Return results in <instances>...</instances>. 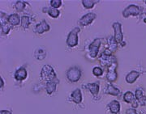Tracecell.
Masks as SVG:
<instances>
[{
  "mask_svg": "<svg viewBox=\"0 0 146 114\" xmlns=\"http://www.w3.org/2000/svg\"><path fill=\"white\" fill-rule=\"evenodd\" d=\"M41 78L46 83L57 79V74L50 65H44L41 70Z\"/></svg>",
  "mask_w": 146,
  "mask_h": 114,
  "instance_id": "1",
  "label": "cell"
},
{
  "mask_svg": "<svg viewBox=\"0 0 146 114\" xmlns=\"http://www.w3.org/2000/svg\"><path fill=\"white\" fill-rule=\"evenodd\" d=\"M80 32V28L79 27L74 28L72 31L68 33L67 37V45L69 48H75L79 44V33Z\"/></svg>",
  "mask_w": 146,
  "mask_h": 114,
  "instance_id": "2",
  "label": "cell"
},
{
  "mask_svg": "<svg viewBox=\"0 0 146 114\" xmlns=\"http://www.w3.org/2000/svg\"><path fill=\"white\" fill-rule=\"evenodd\" d=\"M66 76L69 82L77 83L82 76V71L78 67H72L67 71Z\"/></svg>",
  "mask_w": 146,
  "mask_h": 114,
  "instance_id": "3",
  "label": "cell"
},
{
  "mask_svg": "<svg viewBox=\"0 0 146 114\" xmlns=\"http://www.w3.org/2000/svg\"><path fill=\"white\" fill-rule=\"evenodd\" d=\"M102 38H97L89 44V47H88V55L90 58L95 59L98 57V53H99L100 46L102 45Z\"/></svg>",
  "mask_w": 146,
  "mask_h": 114,
  "instance_id": "4",
  "label": "cell"
},
{
  "mask_svg": "<svg viewBox=\"0 0 146 114\" xmlns=\"http://www.w3.org/2000/svg\"><path fill=\"white\" fill-rule=\"evenodd\" d=\"M141 7L138 6L131 4L128 7H127L122 12V15L124 18H128L129 16H136L141 14Z\"/></svg>",
  "mask_w": 146,
  "mask_h": 114,
  "instance_id": "5",
  "label": "cell"
},
{
  "mask_svg": "<svg viewBox=\"0 0 146 114\" xmlns=\"http://www.w3.org/2000/svg\"><path fill=\"white\" fill-rule=\"evenodd\" d=\"M112 27L114 28V37L118 44H122L123 42V33L122 30V24L119 22H115Z\"/></svg>",
  "mask_w": 146,
  "mask_h": 114,
  "instance_id": "6",
  "label": "cell"
},
{
  "mask_svg": "<svg viewBox=\"0 0 146 114\" xmlns=\"http://www.w3.org/2000/svg\"><path fill=\"white\" fill-rule=\"evenodd\" d=\"M97 18V15L94 12H89L83 16L80 20H79V24L80 25L83 27H86L90 25Z\"/></svg>",
  "mask_w": 146,
  "mask_h": 114,
  "instance_id": "7",
  "label": "cell"
},
{
  "mask_svg": "<svg viewBox=\"0 0 146 114\" xmlns=\"http://www.w3.org/2000/svg\"><path fill=\"white\" fill-rule=\"evenodd\" d=\"M116 68H117V62H113L108 67L107 73H106V79L110 83H113L117 80L118 74H117V71H116Z\"/></svg>",
  "mask_w": 146,
  "mask_h": 114,
  "instance_id": "8",
  "label": "cell"
},
{
  "mask_svg": "<svg viewBox=\"0 0 146 114\" xmlns=\"http://www.w3.org/2000/svg\"><path fill=\"white\" fill-rule=\"evenodd\" d=\"M123 99L124 102L127 103V104H131L132 105V109H136L138 107V104H139L138 103L139 102L137 101V100L136 99L135 94L130 92V91H127L123 94Z\"/></svg>",
  "mask_w": 146,
  "mask_h": 114,
  "instance_id": "9",
  "label": "cell"
},
{
  "mask_svg": "<svg viewBox=\"0 0 146 114\" xmlns=\"http://www.w3.org/2000/svg\"><path fill=\"white\" fill-rule=\"evenodd\" d=\"M50 30V26L45 20H42L39 24H36V26L34 28V32L36 34H39V35H42L46 32H49Z\"/></svg>",
  "mask_w": 146,
  "mask_h": 114,
  "instance_id": "10",
  "label": "cell"
},
{
  "mask_svg": "<svg viewBox=\"0 0 146 114\" xmlns=\"http://www.w3.org/2000/svg\"><path fill=\"white\" fill-rule=\"evenodd\" d=\"M100 63L102 67H109L113 63L116 62V59L113 55H106L104 53H102L101 56L99 57Z\"/></svg>",
  "mask_w": 146,
  "mask_h": 114,
  "instance_id": "11",
  "label": "cell"
},
{
  "mask_svg": "<svg viewBox=\"0 0 146 114\" xmlns=\"http://www.w3.org/2000/svg\"><path fill=\"white\" fill-rule=\"evenodd\" d=\"M70 99L71 101L73 102L74 104H80L82 103L83 101V95H82V92L80 88H76L71 93L70 96Z\"/></svg>",
  "mask_w": 146,
  "mask_h": 114,
  "instance_id": "12",
  "label": "cell"
},
{
  "mask_svg": "<svg viewBox=\"0 0 146 114\" xmlns=\"http://www.w3.org/2000/svg\"><path fill=\"white\" fill-rule=\"evenodd\" d=\"M28 77V71H27L25 67H21L18 70H16V72L14 74V78L16 81L21 82L25 80Z\"/></svg>",
  "mask_w": 146,
  "mask_h": 114,
  "instance_id": "13",
  "label": "cell"
},
{
  "mask_svg": "<svg viewBox=\"0 0 146 114\" xmlns=\"http://www.w3.org/2000/svg\"><path fill=\"white\" fill-rule=\"evenodd\" d=\"M85 88L88 89L89 92L94 96V97H97L100 92V83L99 82L97 83H87L85 86Z\"/></svg>",
  "mask_w": 146,
  "mask_h": 114,
  "instance_id": "14",
  "label": "cell"
},
{
  "mask_svg": "<svg viewBox=\"0 0 146 114\" xmlns=\"http://www.w3.org/2000/svg\"><path fill=\"white\" fill-rule=\"evenodd\" d=\"M46 50L45 47L39 46L34 51V57L38 61H43L46 57Z\"/></svg>",
  "mask_w": 146,
  "mask_h": 114,
  "instance_id": "15",
  "label": "cell"
},
{
  "mask_svg": "<svg viewBox=\"0 0 146 114\" xmlns=\"http://www.w3.org/2000/svg\"><path fill=\"white\" fill-rule=\"evenodd\" d=\"M110 113L111 114H119L120 113V103L118 100H112L107 104Z\"/></svg>",
  "mask_w": 146,
  "mask_h": 114,
  "instance_id": "16",
  "label": "cell"
},
{
  "mask_svg": "<svg viewBox=\"0 0 146 114\" xmlns=\"http://www.w3.org/2000/svg\"><path fill=\"white\" fill-rule=\"evenodd\" d=\"M141 75V73L136 71H131L130 72L128 73L125 77L126 82L129 84H132L136 82L137 80V78L140 77Z\"/></svg>",
  "mask_w": 146,
  "mask_h": 114,
  "instance_id": "17",
  "label": "cell"
},
{
  "mask_svg": "<svg viewBox=\"0 0 146 114\" xmlns=\"http://www.w3.org/2000/svg\"><path fill=\"white\" fill-rule=\"evenodd\" d=\"M58 83V80H54L50 82H47L46 83V92L48 95H52L57 90V85Z\"/></svg>",
  "mask_w": 146,
  "mask_h": 114,
  "instance_id": "18",
  "label": "cell"
},
{
  "mask_svg": "<svg viewBox=\"0 0 146 114\" xmlns=\"http://www.w3.org/2000/svg\"><path fill=\"white\" fill-rule=\"evenodd\" d=\"M7 21L11 26H18L21 23V18L18 14H11L7 17Z\"/></svg>",
  "mask_w": 146,
  "mask_h": 114,
  "instance_id": "19",
  "label": "cell"
},
{
  "mask_svg": "<svg viewBox=\"0 0 146 114\" xmlns=\"http://www.w3.org/2000/svg\"><path fill=\"white\" fill-rule=\"evenodd\" d=\"M105 93L110 95V96H119L121 95V91L119 88H115L112 84H109L106 88Z\"/></svg>",
  "mask_w": 146,
  "mask_h": 114,
  "instance_id": "20",
  "label": "cell"
},
{
  "mask_svg": "<svg viewBox=\"0 0 146 114\" xmlns=\"http://www.w3.org/2000/svg\"><path fill=\"white\" fill-rule=\"evenodd\" d=\"M42 11L45 12V13H47L53 19H57L60 16V11L58 10V9L53 8V7H46V8H43Z\"/></svg>",
  "mask_w": 146,
  "mask_h": 114,
  "instance_id": "21",
  "label": "cell"
},
{
  "mask_svg": "<svg viewBox=\"0 0 146 114\" xmlns=\"http://www.w3.org/2000/svg\"><path fill=\"white\" fill-rule=\"evenodd\" d=\"M135 96L137 101L142 105L146 104V96L144 95V92L141 88H137L135 92Z\"/></svg>",
  "mask_w": 146,
  "mask_h": 114,
  "instance_id": "22",
  "label": "cell"
},
{
  "mask_svg": "<svg viewBox=\"0 0 146 114\" xmlns=\"http://www.w3.org/2000/svg\"><path fill=\"white\" fill-rule=\"evenodd\" d=\"M107 45H108V47L106 49H108L110 51H111V52L113 53L116 50V49L118 47V43L115 41L114 36L108 37V39H107Z\"/></svg>",
  "mask_w": 146,
  "mask_h": 114,
  "instance_id": "23",
  "label": "cell"
},
{
  "mask_svg": "<svg viewBox=\"0 0 146 114\" xmlns=\"http://www.w3.org/2000/svg\"><path fill=\"white\" fill-rule=\"evenodd\" d=\"M12 29V26L7 21L1 20V32L4 35H8L10 31Z\"/></svg>",
  "mask_w": 146,
  "mask_h": 114,
  "instance_id": "24",
  "label": "cell"
},
{
  "mask_svg": "<svg viewBox=\"0 0 146 114\" xmlns=\"http://www.w3.org/2000/svg\"><path fill=\"white\" fill-rule=\"evenodd\" d=\"M32 24L31 17L29 16H23L21 17V26L23 29H28Z\"/></svg>",
  "mask_w": 146,
  "mask_h": 114,
  "instance_id": "25",
  "label": "cell"
},
{
  "mask_svg": "<svg viewBox=\"0 0 146 114\" xmlns=\"http://www.w3.org/2000/svg\"><path fill=\"white\" fill-rule=\"evenodd\" d=\"M99 0H82V5L85 9H93L94 6L98 3H99Z\"/></svg>",
  "mask_w": 146,
  "mask_h": 114,
  "instance_id": "26",
  "label": "cell"
},
{
  "mask_svg": "<svg viewBox=\"0 0 146 114\" xmlns=\"http://www.w3.org/2000/svg\"><path fill=\"white\" fill-rule=\"evenodd\" d=\"M27 5H29V3H27V2H25V1H17L16 2V3H15V5H14V7H15V9H16L18 12H21V11H23L25 9V7Z\"/></svg>",
  "mask_w": 146,
  "mask_h": 114,
  "instance_id": "27",
  "label": "cell"
},
{
  "mask_svg": "<svg viewBox=\"0 0 146 114\" xmlns=\"http://www.w3.org/2000/svg\"><path fill=\"white\" fill-rule=\"evenodd\" d=\"M92 72H93V74H94V76H96V77H101L103 74V69L102 67H94L93 68Z\"/></svg>",
  "mask_w": 146,
  "mask_h": 114,
  "instance_id": "28",
  "label": "cell"
},
{
  "mask_svg": "<svg viewBox=\"0 0 146 114\" xmlns=\"http://www.w3.org/2000/svg\"><path fill=\"white\" fill-rule=\"evenodd\" d=\"M62 5H63V2L61 0H51L50 1V6L53 8L58 9L60 7H62Z\"/></svg>",
  "mask_w": 146,
  "mask_h": 114,
  "instance_id": "29",
  "label": "cell"
},
{
  "mask_svg": "<svg viewBox=\"0 0 146 114\" xmlns=\"http://www.w3.org/2000/svg\"><path fill=\"white\" fill-rule=\"evenodd\" d=\"M126 113H127V114H138V113H137V112H136V109H132V108H131V109H127Z\"/></svg>",
  "mask_w": 146,
  "mask_h": 114,
  "instance_id": "30",
  "label": "cell"
},
{
  "mask_svg": "<svg viewBox=\"0 0 146 114\" xmlns=\"http://www.w3.org/2000/svg\"><path fill=\"white\" fill-rule=\"evenodd\" d=\"M0 114H12V112L10 110H4V109H2L0 111Z\"/></svg>",
  "mask_w": 146,
  "mask_h": 114,
  "instance_id": "31",
  "label": "cell"
},
{
  "mask_svg": "<svg viewBox=\"0 0 146 114\" xmlns=\"http://www.w3.org/2000/svg\"><path fill=\"white\" fill-rule=\"evenodd\" d=\"M0 79H1V85H0V88H1V89H2V88L4 87V80H3V77H1Z\"/></svg>",
  "mask_w": 146,
  "mask_h": 114,
  "instance_id": "32",
  "label": "cell"
},
{
  "mask_svg": "<svg viewBox=\"0 0 146 114\" xmlns=\"http://www.w3.org/2000/svg\"><path fill=\"white\" fill-rule=\"evenodd\" d=\"M144 21H145V23L146 24V19H145V20H144Z\"/></svg>",
  "mask_w": 146,
  "mask_h": 114,
  "instance_id": "33",
  "label": "cell"
},
{
  "mask_svg": "<svg viewBox=\"0 0 146 114\" xmlns=\"http://www.w3.org/2000/svg\"><path fill=\"white\" fill-rule=\"evenodd\" d=\"M145 3H146V1H145Z\"/></svg>",
  "mask_w": 146,
  "mask_h": 114,
  "instance_id": "34",
  "label": "cell"
}]
</instances>
